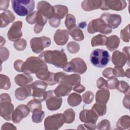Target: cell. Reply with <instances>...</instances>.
<instances>
[{
    "label": "cell",
    "mask_w": 130,
    "mask_h": 130,
    "mask_svg": "<svg viewBox=\"0 0 130 130\" xmlns=\"http://www.w3.org/2000/svg\"><path fill=\"white\" fill-rule=\"evenodd\" d=\"M39 57L45 62L59 68L63 69L68 62L67 55L63 50L44 51Z\"/></svg>",
    "instance_id": "obj_1"
},
{
    "label": "cell",
    "mask_w": 130,
    "mask_h": 130,
    "mask_svg": "<svg viewBox=\"0 0 130 130\" xmlns=\"http://www.w3.org/2000/svg\"><path fill=\"white\" fill-rule=\"evenodd\" d=\"M43 69H48L46 62L39 57L30 56L24 62L22 71L27 74H36Z\"/></svg>",
    "instance_id": "obj_2"
},
{
    "label": "cell",
    "mask_w": 130,
    "mask_h": 130,
    "mask_svg": "<svg viewBox=\"0 0 130 130\" xmlns=\"http://www.w3.org/2000/svg\"><path fill=\"white\" fill-rule=\"evenodd\" d=\"M11 3L14 12L20 16H28L35 9V1L33 0H13Z\"/></svg>",
    "instance_id": "obj_3"
},
{
    "label": "cell",
    "mask_w": 130,
    "mask_h": 130,
    "mask_svg": "<svg viewBox=\"0 0 130 130\" xmlns=\"http://www.w3.org/2000/svg\"><path fill=\"white\" fill-rule=\"evenodd\" d=\"M90 60L93 66L102 68L108 64L110 60V56L105 50L95 49L90 55Z\"/></svg>",
    "instance_id": "obj_4"
},
{
    "label": "cell",
    "mask_w": 130,
    "mask_h": 130,
    "mask_svg": "<svg viewBox=\"0 0 130 130\" xmlns=\"http://www.w3.org/2000/svg\"><path fill=\"white\" fill-rule=\"evenodd\" d=\"M87 31L91 34L99 32L105 35H109L112 32V29L107 25L102 18H99L92 20L88 23Z\"/></svg>",
    "instance_id": "obj_5"
},
{
    "label": "cell",
    "mask_w": 130,
    "mask_h": 130,
    "mask_svg": "<svg viewBox=\"0 0 130 130\" xmlns=\"http://www.w3.org/2000/svg\"><path fill=\"white\" fill-rule=\"evenodd\" d=\"M47 19L38 11L31 13L26 17V20L28 23L35 24L34 30L36 34H39L42 30L47 22Z\"/></svg>",
    "instance_id": "obj_6"
},
{
    "label": "cell",
    "mask_w": 130,
    "mask_h": 130,
    "mask_svg": "<svg viewBox=\"0 0 130 130\" xmlns=\"http://www.w3.org/2000/svg\"><path fill=\"white\" fill-rule=\"evenodd\" d=\"M63 70L68 72L83 74L87 70V66L85 61L81 58L77 57L72 59L67 62Z\"/></svg>",
    "instance_id": "obj_7"
},
{
    "label": "cell",
    "mask_w": 130,
    "mask_h": 130,
    "mask_svg": "<svg viewBox=\"0 0 130 130\" xmlns=\"http://www.w3.org/2000/svg\"><path fill=\"white\" fill-rule=\"evenodd\" d=\"M64 123L63 114L57 113L47 116L44 121L45 129H58Z\"/></svg>",
    "instance_id": "obj_8"
},
{
    "label": "cell",
    "mask_w": 130,
    "mask_h": 130,
    "mask_svg": "<svg viewBox=\"0 0 130 130\" xmlns=\"http://www.w3.org/2000/svg\"><path fill=\"white\" fill-rule=\"evenodd\" d=\"M50 44V39L46 36L33 38L30 41L31 50L37 54L41 52L45 48L49 47Z\"/></svg>",
    "instance_id": "obj_9"
},
{
    "label": "cell",
    "mask_w": 130,
    "mask_h": 130,
    "mask_svg": "<svg viewBox=\"0 0 130 130\" xmlns=\"http://www.w3.org/2000/svg\"><path fill=\"white\" fill-rule=\"evenodd\" d=\"M45 101L46 103L47 108L50 111L59 109L62 102L61 97L56 95L54 90H48L46 92Z\"/></svg>",
    "instance_id": "obj_10"
},
{
    "label": "cell",
    "mask_w": 130,
    "mask_h": 130,
    "mask_svg": "<svg viewBox=\"0 0 130 130\" xmlns=\"http://www.w3.org/2000/svg\"><path fill=\"white\" fill-rule=\"evenodd\" d=\"M32 90V96L34 99H36L42 102L45 100L46 89L47 84L42 80L36 81L30 85Z\"/></svg>",
    "instance_id": "obj_11"
},
{
    "label": "cell",
    "mask_w": 130,
    "mask_h": 130,
    "mask_svg": "<svg viewBox=\"0 0 130 130\" xmlns=\"http://www.w3.org/2000/svg\"><path fill=\"white\" fill-rule=\"evenodd\" d=\"M22 22L17 21L14 22L7 33V37L11 41H17L20 39L22 36L21 28L22 27Z\"/></svg>",
    "instance_id": "obj_12"
},
{
    "label": "cell",
    "mask_w": 130,
    "mask_h": 130,
    "mask_svg": "<svg viewBox=\"0 0 130 130\" xmlns=\"http://www.w3.org/2000/svg\"><path fill=\"white\" fill-rule=\"evenodd\" d=\"M30 112V110L27 105H18L12 113V121L15 123H19L23 118L26 117Z\"/></svg>",
    "instance_id": "obj_13"
},
{
    "label": "cell",
    "mask_w": 130,
    "mask_h": 130,
    "mask_svg": "<svg viewBox=\"0 0 130 130\" xmlns=\"http://www.w3.org/2000/svg\"><path fill=\"white\" fill-rule=\"evenodd\" d=\"M126 5L127 4L125 1H102L100 9L104 11L109 9L121 11L123 10Z\"/></svg>",
    "instance_id": "obj_14"
},
{
    "label": "cell",
    "mask_w": 130,
    "mask_h": 130,
    "mask_svg": "<svg viewBox=\"0 0 130 130\" xmlns=\"http://www.w3.org/2000/svg\"><path fill=\"white\" fill-rule=\"evenodd\" d=\"M100 18H102L112 29L118 27L121 22V17L120 15L118 14L104 13L101 15Z\"/></svg>",
    "instance_id": "obj_15"
},
{
    "label": "cell",
    "mask_w": 130,
    "mask_h": 130,
    "mask_svg": "<svg viewBox=\"0 0 130 130\" xmlns=\"http://www.w3.org/2000/svg\"><path fill=\"white\" fill-rule=\"evenodd\" d=\"M80 120L86 124L91 125H95L98 119V115L92 109H84L80 112Z\"/></svg>",
    "instance_id": "obj_16"
},
{
    "label": "cell",
    "mask_w": 130,
    "mask_h": 130,
    "mask_svg": "<svg viewBox=\"0 0 130 130\" xmlns=\"http://www.w3.org/2000/svg\"><path fill=\"white\" fill-rule=\"evenodd\" d=\"M38 11L45 16L47 19H51L54 16V10L48 2L40 1L37 6Z\"/></svg>",
    "instance_id": "obj_17"
},
{
    "label": "cell",
    "mask_w": 130,
    "mask_h": 130,
    "mask_svg": "<svg viewBox=\"0 0 130 130\" xmlns=\"http://www.w3.org/2000/svg\"><path fill=\"white\" fill-rule=\"evenodd\" d=\"M1 116L7 121L12 120V114L14 111V106L11 102H0Z\"/></svg>",
    "instance_id": "obj_18"
},
{
    "label": "cell",
    "mask_w": 130,
    "mask_h": 130,
    "mask_svg": "<svg viewBox=\"0 0 130 130\" xmlns=\"http://www.w3.org/2000/svg\"><path fill=\"white\" fill-rule=\"evenodd\" d=\"M112 61L115 66L122 67L125 65L127 61H128L129 63V60H128L124 53L119 51H115L112 54Z\"/></svg>",
    "instance_id": "obj_19"
},
{
    "label": "cell",
    "mask_w": 130,
    "mask_h": 130,
    "mask_svg": "<svg viewBox=\"0 0 130 130\" xmlns=\"http://www.w3.org/2000/svg\"><path fill=\"white\" fill-rule=\"evenodd\" d=\"M69 39V32L66 29H57L54 36L55 43L60 46L64 45Z\"/></svg>",
    "instance_id": "obj_20"
},
{
    "label": "cell",
    "mask_w": 130,
    "mask_h": 130,
    "mask_svg": "<svg viewBox=\"0 0 130 130\" xmlns=\"http://www.w3.org/2000/svg\"><path fill=\"white\" fill-rule=\"evenodd\" d=\"M16 98L19 101L26 99L28 96L32 95V90L30 85L22 86L16 89L15 91Z\"/></svg>",
    "instance_id": "obj_21"
},
{
    "label": "cell",
    "mask_w": 130,
    "mask_h": 130,
    "mask_svg": "<svg viewBox=\"0 0 130 130\" xmlns=\"http://www.w3.org/2000/svg\"><path fill=\"white\" fill-rule=\"evenodd\" d=\"M15 82L19 86H24L32 83L33 78L29 74L23 73L18 74L15 77Z\"/></svg>",
    "instance_id": "obj_22"
},
{
    "label": "cell",
    "mask_w": 130,
    "mask_h": 130,
    "mask_svg": "<svg viewBox=\"0 0 130 130\" xmlns=\"http://www.w3.org/2000/svg\"><path fill=\"white\" fill-rule=\"evenodd\" d=\"M81 78L80 76L76 74H73L70 75L66 74L61 79L60 84L63 83L69 85L72 87L78 84H80Z\"/></svg>",
    "instance_id": "obj_23"
},
{
    "label": "cell",
    "mask_w": 130,
    "mask_h": 130,
    "mask_svg": "<svg viewBox=\"0 0 130 130\" xmlns=\"http://www.w3.org/2000/svg\"><path fill=\"white\" fill-rule=\"evenodd\" d=\"M102 1L86 0L82 2L81 4L82 8L86 11H90L93 10L100 9Z\"/></svg>",
    "instance_id": "obj_24"
},
{
    "label": "cell",
    "mask_w": 130,
    "mask_h": 130,
    "mask_svg": "<svg viewBox=\"0 0 130 130\" xmlns=\"http://www.w3.org/2000/svg\"><path fill=\"white\" fill-rule=\"evenodd\" d=\"M110 97V91L106 88L101 89L96 92V103L106 105Z\"/></svg>",
    "instance_id": "obj_25"
},
{
    "label": "cell",
    "mask_w": 130,
    "mask_h": 130,
    "mask_svg": "<svg viewBox=\"0 0 130 130\" xmlns=\"http://www.w3.org/2000/svg\"><path fill=\"white\" fill-rule=\"evenodd\" d=\"M1 27H5L8 25V24L12 22L15 19L14 14L9 10H6L2 12L1 14Z\"/></svg>",
    "instance_id": "obj_26"
},
{
    "label": "cell",
    "mask_w": 130,
    "mask_h": 130,
    "mask_svg": "<svg viewBox=\"0 0 130 130\" xmlns=\"http://www.w3.org/2000/svg\"><path fill=\"white\" fill-rule=\"evenodd\" d=\"M72 89V86L63 83L60 84L54 90V93L58 96H64L68 95Z\"/></svg>",
    "instance_id": "obj_27"
},
{
    "label": "cell",
    "mask_w": 130,
    "mask_h": 130,
    "mask_svg": "<svg viewBox=\"0 0 130 130\" xmlns=\"http://www.w3.org/2000/svg\"><path fill=\"white\" fill-rule=\"evenodd\" d=\"M119 44V38L116 35H112L107 38L106 46L110 51H113L116 49L118 47Z\"/></svg>",
    "instance_id": "obj_28"
},
{
    "label": "cell",
    "mask_w": 130,
    "mask_h": 130,
    "mask_svg": "<svg viewBox=\"0 0 130 130\" xmlns=\"http://www.w3.org/2000/svg\"><path fill=\"white\" fill-rule=\"evenodd\" d=\"M53 8L54 10V17L60 20L63 18L68 13V9L67 7L65 6L57 5L53 6Z\"/></svg>",
    "instance_id": "obj_29"
},
{
    "label": "cell",
    "mask_w": 130,
    "mask_h": 130,
    "mask_svg": "<svg viewBox=\"0 0 130 130\" xmlns=\"http://www.w3.org/2000/svg\"><path fill=\"white\" fill-rule=\"evenodd\" d=\"M69 34L75 41H81L84 39V36L82 30L77 25L73 28L68 30Z\"/></svg>",
    "instance_id": "obj_30"
},
{
    "label": "cell",
    "mask_w": 130,
    "mask_h": 130,
    "mask_svg": "<svg viewBox=\"0 0 130 130\" xmlns=\"http://www.w3.org/2000/svg\"><path fill=\"white\" fill-rule=\"evenodd\" d=\"M81 96L76 93H71L68 98V103L70 106L72 107H75L79 105L82 101Z\"/></svg>",
    "instance_id": "obj_31"
},
{
    "label": "cell",
    "mask_w": 130,
    "mask_h": 130,
    "mask_svg": "<svg viewBox=\"0 0 130 130\" xmlns=\"http://www.w3.org/2000/svg\"><path fill=\"white\" fill-rule=\"evenodd\" d=\"M130 125V118L128 115H124L121 117L118 120L116 126L117 128L120 129H128Z\"/></svg>",
    "instance_id": "obj_32"
},
{
    "label": "cell",
    "mask_w": 130,
    "mask_h": 130,
    "mask_svg": "<svg viewBox=\"0 0 130 130\" xmlns=\"http://www.w3.org/2000/svg\"><path fill=\"white\" fill-rule=\"evenodd\" d=\"M107 37L102 35H98L93 37L91 41V44L92 47L97 46H104L106 45Z\"/></svg>",
    "instance_id": "obj_33"
},
{
    "label": "cell",
    "mask_w": 130,
    "mask_h": 130,
    "mask_svg": "<svg viewBox=\"0 0 130 130\" xmlns=\"http://www.w3.org/2000/svg\"><path fill=\"white\" fill-rule=\"evenodd\" d=\"M31 118L32 120L35 123H40L41 122L45 116V113L43 111H42L41 109H35L32 112Z\"/></svg>",
    "instance_id": "obj_34"
},
{
    "label": "cell",
    "mask_w": 130,
    "mask_h": 130,
    "mask_svg": "<svg viewBox=\"0 0 130 130\" xmlns=\"http://www.w3.org/2000/svg\"><path fill=\"white\" fill-rule=\"evenodd\" d=\"M62 114L64 118V123H71L74 121L75 113L72 109L70 108L67 109Z\"/></svg>",
    "instance_id": "obj_35"
},
{
    "label": "cell",
    "mask_w": 130,
    "mask_h": 130,
    "mask_svg": "<svg viewBox=\"0 0 130 130\" xmlns=\"http://www.w3.org/2000/svg\"><path fill=\"white\" fill-rule=\"evenodd\" d=\"M91 109L93 110L99 116L104 115L106 113V105L96 103L92 107Z\"/></svg>",
    "instance_id": "obj_36"
},
{
    "label": "cell",
    "mask_w": 130,
    "mask_h": 130,
    "mask_svg": "<svg viewBox=\"0 0 130 130\" xmlns=\"http://www.w3.org/2000/svg\"><path fill=\"white\" fill-rule=\"evenodd\" d=\"M64 24L68 30L73 28L76 26V19L74 15L71 14H69L66 16V19L64 21Z\"/></svg>",
    "instance_id": "obj_37"
},
{
    "label": "cell",
    "mask_w": 130,
    "mask_h": 130,
    "mask_svg": "<svg viewBox=\"0 0 130 130\" xmlns=\"http://www.w3.org/2000/svg\"><path fill=\"white\" fill-rule=\"evenodd\" d=\"M1 88L5 90H8L11 87L10 80L9 77L6 75L1 74Z\"/></svg>",
    "instance_id": "obj_38"
},
{
    "label": "cell",
    "mask_w": 130,
    "mask_h": 130,
    "mask_svg": "<svg viewBox=\"0 0 130 130\" xmlns=\"http://www.w3.org/2000/svg\"><path fill=\"white\" fill-rule=\"evenodd\" d=\"M27 106L29 108L30 111L31 112L35 109H42L41 102L36 99L30 100L27 104Z\"/></svg>",
    "instance_id": "obj_39"
},
{
    "label": "cell",
    "mask_w": 130,
    "mask_h": 130,
    "mask_svg": "<svg viewBox=\"0 0 130 130\" xmlns=\"http://www.w3.org/2000/svg\"><path fill=\"white\" fill-rule=\"evenodd\" d=\"M116 89L120 92L124 94L129 92V86L128 83L124 81H119Z\"/></svg>",
    "instance_id": "obj_40"
},
{
    "label": "cell",
    "mask_w": 130,
    "mask_h": 130,
    "mask_svg": "<svg viewBox=\"0 0 130 130\" xmlns=\"http://www.w3.org/2000/svg\"><path fill=\"white\" fill-rule=\"evenodd\" d=\"M94 99V94L90 91H87L83 94L82 99L85 104H89L92 103Z\"/></svg>",
    "instance_id": "obj_41"
},
{
    "label": "cell",
    "mask_w": 130,
    "mask_h": 130,
    "mask_svg": "<svg viewBox=\"0 0 130 130\" xmlns=\"http://www.w3.org/2000/svg\"><path fill=\"white\" fill-rule=\"evenodd\" d=\"M26 41L24 39H20L19 40L15 41L13 44L14 48L18 51L24 50L26 47Z\"/></svg>",
    "instance_id": "obj_42"
},
{
    "label": "cell",
    "mask_w": 130,
    "mask_h": 130,
    "mask_svg": "<svg viewBox=\"0 0 130 130\" xmlns=\"http://www.w3.org/2000/svg\"><path fill=\"white\" fill-rule=\"evenodd\" d=\"M67 49L71 53H76L79 51L80 46L76 42H70L67 44Z\"/></svg>",
    "instance_id": "obj_43"
},
{
    "label": "cell",
    "mask_w": 130,
    "mask_h": 130,
    "mask_svg": "<svg viewBox=\"0 0 130 130\" xmlns=\"http://www.w3.org/2000/svg\"><path fill=\"white\" fill-rule=\"evenodd\" d=\"M107 88L110 89H116L117 85L118 84L119 81L117 79L116 77H112L108 80H107Z\"/></svg>",
    "instance_id": "obj_44"
},
{
    "label": "cell",
    "mask_w": 130,
    "mask_h": 130,
    "mask_svg": "<svg viewBox=\"0 0 130 130\" xmlns=\"http://www.w3.org/2000/svg\"><path fill=\"white\" fill-rule=\"evenodd\" d=\"M129 25L128 24L124 28L120 31L121 39L125 42H128L129 41Z\"/></svg>",
    "instance_id": "obj_45"
},
{
    "label": "cell",
    "mask_w": 130,
    "mask_h": 130,
    "mask_svg": "<svg viewBox=\"0 0 130 130\" xmlns=\"http://www.w3.org/2000/svg\"><path fill=\"white\" fill-rule=\"evenodd\" d=\"M113 74L114 77H122L125 76V72L122 67L115 66L113 69Z\"/></svg>",
    "instance_id": "obj_46"
},
{
    "label": "cell",
    "mask_w": 130,
    "mask_h": 130,
    "mask_svg": "<svg viewBox=\"0 0 130 130\" xmlns=\"http://www.w3.org/2000/svg\"><path fill=\"white\" fill-rule=\"evenodd\" d=\"M96 128L98 129H109L110 128V123L108 120L104 119L101 121L97 125Z\"/></svg>",
    "instance_id": "obj_47"
},
{
    "label": "cell",
    "mask_w": 130,
    "mask_h": 130,
    "mask_svg": "<svg viewBox=\"0 0 130 130\" xmlns=\"http://www.w3.org/2000/svg\"><path fill=\"white\" fill-rule=\"evenodd\" d=\"M9 56V51L6 47L1 48V58L2 63L3 61H6Z\"/></svg>",
    "instance_id": "obj_48"
},
{
    "label": "cell",
    "mask_w": 130,
    "mask_h": 130,
    "mask_svg": "<svg viewBox=\"0 0 130 130\" xmlns=\"http://www.w3.org/2000/svg\"><path fill=\"white\" fill-rule=\"evenodd\" d=\"M97 87L99 89H107V80H105L103 78L100 77L98 79L96 82Z\"/></svg>",
    "instance_id": "obj_49"
},
{
    "label": "cell",
    "mask_w": 130,
    "mask_h": 130,
    "mask_svg": "<svg viewBox=\"0 0 130 130\" xmlns=\"http://www.w3.org/2000/svg\"><path fill=\"white\" fill-rule=\"evenodd\" d=\"M23 63L24 62L21 60L18 59L16 60L14 63V67L15 70L19 72H22V67Z\"/></svg>",
    "instance_id": "obj_50"
},
{
    "label": "cell",
    "mask_w": 130,
    "mask_h": 130,
    "mask_svg": "<svg viewBox=\"0 0 130 130\" xmlns=\"http://www.w3.org/2000/svg\"><path fill=\"white\" fill-rule=\"evenodd\" d=\"M113 69L111 68H108L103 71V75L104 77L109 79L112 77H114L113 74Z\"/></svg>",
    "instance_id": "obj_51"
},
{
    "label": "cell",
    "mask_w": 130,
    "mask_h": 130,
    "mask_svg": "<svg viewBox=\"0 0 130 130\" xmlns=\"http://www.w3.org/2000/svg\"><path fill=\"white\" fill-rule=\"evenodd\" d=\"M49 23L51 26L53 27H57L59 26L60 20L59 19H58L55 17H53L52 18L50 19L49 21Z\"/></svg>",
    "instance_id": "obj_52"
},
{
    "label": "cell",
    "mask_w": 130,
    "mask_h": 130,
    "mask_svg": "<svg viewBox=\"0 0 130 130\" xmlns=\"http://www.w3.org/2000/svg\"><path fill=\"white\" fill-rule=\"evenodd\" d=\"M123 104L125 108L129 109V92H127L125 94L124 98L123 100Z\"/></svg>",
    "instance_id": "obj_53"
},
{
    "label": "cell",
    "mask_w": 130,
    "mask_h": 130,
    "mask_svg": "<svg viewBox=\"0 0 130 130\" xmlns=\"http://www.w3.org/2000/svg\"><path fill=\"white\" fill-rule=\"evenodd\" d=\"M72 89H73V90L77 92V93H80L85 90V88L82 85H81L80 84H77V85L74 86L72 87Z\"/></svg>",
    "instance_id": "obj_54"
},
{
    "label": "cell",
    "mask_w": 130,
    "mask_h": 130,
    "mask_svg": "<svg viewBox=\"0 0 130 130\" xmlns=\"http://www.w3.org/2000/svg\"><path fill=\"white\" fill-rule=\"evenodd\" d=\"M96 128V125H91L87 124H80L78 127L77 129H95Z\"/></svg>",
    "instance_id": "obj_55"
},
{
    "label": "cell",
    "mask_w": 130,
    "mask_h": 130,
    "mask_svg": "<svg viewBox=\"0 0 130 130\" xmlns=\"http://www.w3.org/2000/svg\"><path fill=\"white\" fill-rule=\"evenodd\" d=\"M9 1H0V10H6L9 6Z\"/></svg>",
    "instance_id": "obj_56"
},
{
    "label": "cell",
    "mask_w": 130,
    "mask_h": 130,
    "mask_svg": "<svg viewBox=\"0 0 130 130\" xmlns=\"http://www.w3.org/2000/svg\"><path fill=\"white\" fill-rule=\"evenodd\" d=\"M1 102H11V99L10 98V95L7 93H3L1 95L0 98Z\"/></svg>",
    "instance_id": "obj_57"
},
{
    "label": "cell",
    "mask_w": 130,
    "mask_h": 130,
    "mask_svg": "<svg viewBox=\"0 0 130 130\" xmlns=\"http://www.w3.org/2000/svg\"><path fill=\"white\" fill-rule=\"evenodd\" d=\"M16 129V127H15L14 126V125L11 123H5V124H4L3 125H2V129Z\"/></svg>",
    "instance_id": "obj_58"
},
{
    "label": "cell",
    "mask_w": 130,
    "mask_h": 130,
    "mask_svg": "<svg viewBox=\"0 0 130 130\" xmlns=\"http://www.w3.org/2000/svg\"><path fill=\"white\" fill-rule=\"evenodd\" d=\"M123 53L125 54L128 60H129V47H125L123 48Z\"/></svg>",
    "instance_id": "obj_59"
},
{
    "label": "cell",
    "mask_w": 130,
    "mask_h": 130,
    "mask_svg": "<svg viewBox=\"0 0 130 130\" xmlns=\"http://www.w3.org/2000/svg\"><path fill=\"white\" fill-rule=\"evenodd\" d=\"M125 76L127 77V78H129V69H127V70L125 72Z\"/></svg>",
    "instance_id": "obj_60"
}]
</instances>
